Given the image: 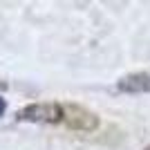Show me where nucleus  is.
Masks as SVG:
<instances>
[{"mask_svg": "<svg viewBox=\"0 0 150 150\" xmlns=\"http://www.w3.org/2000/svg\"><path fill=\"white\" fill-rule=\"evenodd\" d=\"M20 121H34V123H58L65 121V108L58 103H31L16 114Z\"/></svg>", "mask_w": 150, "mask_h": 150, "instance_id": "f257e3e1", "label": "nucleus"}, {"mask_svg": "<svg viewBox=\"0 0 150 150\" xmlns=\"http://www.w3.org/2000/svg\"><path fill=\"white\" fill-rule=\"evenodd\" d=\"M65 108V121H67L69 128L81 132H92L96 125H99V119L94 117L92 112H88L85 108L81 105H63Z\"/></svg>", "mask_w": 150, "mask_h": 150, "instance_id": "f03ea898", "label": "nucleus"}, {"mask_svg": "<svg viewBox=\"0 0 150 150\" xmlns=\"http://www.w3.org/2000/svg\"><path fill=\"white\" fill-rule=\"evenodd\" d=\"M121 92H132V94H144L150 92V72H137V74H128L119 81Z\"/></svg>", "mask_w": 150, "mask_h": 150, "instance_id": "7ed1b4c3", "label": "nucleus"}, {"mask_svg": "<svg viewBox=\"0 0 150 150\" xmlns=\"http://www.w3.org/2000/svg\"><path fill=\"white\" fill-rule=\"evenodd\" d=\"M5 108H7V103H5V99H0V114L5 112Z\"/></svg>", "mask_w": 150, "mask_h": 150, "instance_id": "20e7f679", "label": "nucleus"}, {"mask_svg": "<svg viewBox=\"0 0 150 150\" xmlns=\"http://www.w3.org/2000/svg\"><path fill=\"white\" fill-rule=\"evenodd\" d=\"M2 90H7V83L5 81H0V92H2Z\"/></svg>", "mask_w": 150, "mask_h": 150, "instance_id": "39448f33", "label": "nucleus"}]
</instances>
